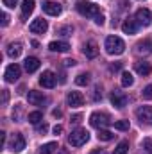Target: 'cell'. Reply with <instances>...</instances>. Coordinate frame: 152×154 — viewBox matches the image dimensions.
Masks as SVG:
<instances>
[{"instance_id": "obj_1", "label": "cell", "mask_w": 152, "mask_h": 154, "mask_svg": "<svg viewBox=\"0 0 152 154\" xmlns=\"http://www.w3.org/2000/svg\"><path fill=\"white\" fill-rule=\"evenodd\" d=\"M75 9H77L79 14H82V16H86V18H93V20L100 14V7L95 5V4H91V2H86V0L77 2Z\"/></svg>"}, {"instance_id": "obj_2", "label": "cell", "mask_w": 152, "mask_h": 154, "mask_svg": "<svg viewBox=\"0 0 152 154\" xmlns=\"http://www.w3.org/2000/svg\"><path fill=\"white\" fill-rule=\"evenodd\" d=\"M104 47H106V52L111 54V56H120V54H123V50H125L123 39L118 38V36H108Z\"/></svg>"}, {"instance_id": "obj_3", "label": "cell", "mask_w": 152, "mask_h": 154, "mask_svg": "<svg viewBox=\"0 0 152 154\" xmlns=\"http://www.w3.org/2000/svg\"><path fill=\"white\" fill-rule=\"evenodd\" d=\"M88 140H90V133H88L86 129H82V127L72 131L70 136H68V143H70L72 147H82Z\"/></svg>"}, {"instance_id": "obj_4", "label": "cell", "mask_w": 152, "mask_h": 154, "mask_svg": "<svg viewBox=\"0 0 152 154\" xmlns=\"http://www.w3.org/2000/svg\"><path fill=\"white\" fill-rule=\"evenodd\" d=\"M90 124H91V127L104 129L106 125L111 124V118H109L108 113H99V111H95V113H91V116H90Z\"/></svg>"}, {"instance_id": "obj_5", "label": "cell", "mask_w": 152, "mask_h": 154, "mask_svg": "<svg viewBox=\"0 0 152 154\" xmlns=\"http://www.w3.org/2000/svg\"><path fill=\"white\" fill-rule=\"evenodd\" d=\"M23 149H25V140H23V136H22L20 133L11 134V138H9V151H13V152H22Z\"/></svg>"}, {"instance_id": "obj_6", "label": "cell", "mask_w": 152, "mask_h": 154, "mask_svg": "<svg viewBox=\"0 0 152 154\" xmlns=\"http://www.w3.org/2000/svg\"><path fill=\"white\" fill-rule=\"evenodd\" d=\"M134 18H136V22H138V25H143V27H149L152 23V13L149 9H145V7H140V9L136 11Z\"/></svg>"}, {"instance_id": "obj_7", "label": "cell", "mask_w": 152, "mask_h": 154, "mask_svg": "<svg viewBox=\"0 0 152 154\" xmlns=\"http://www.w3.org/2000/svg\"><path fill=\"white\" fill-rule=\"evenodd\" d=\"M111 104H113L114 108H118V109L125 108L127 106V95L123 91H120V90H114L113 93H111Z\"/></svg>"}, {"instance_id": "obj_8", "label": "cell", "mask_w": 152, "mask_h": 154, "mask_svg": "<svg viewBox=\"0 0 152 154\" xmlns=\"http://www.w3.org/2000/svg\"><path fill=\"white\" fill-rule=\"evenodd\" d=\"M136 116L140 118V122L152 125V106H140L136 109Z\"/></svg>"}, {"instance_id": "obj_9", "label": "cell", "mask_w": 152, "mask_h": 154, "mask_svg": "<svg viewBox=\"0 0 152 154\" xmlns=\"http://www.w3.org/2000/svg\"><path fill=\"white\" fill-rule=\"evenodd\" d=\"M20 74H22V68H20L16 63H13V65H9V66L5 68L4 77H5V81H7V82H14V81H18Z\"/></svg>"}, {"instance_id": "obj_10", "label": "cell", "mask_w": 152, "mask_h": 154, "mask_svg": "<svg viewBox=\"0 0 152 154\" xmlns=\"http://www.w3.org/2000/svg\"><path fill=\"white\" fill-rule=\"evenodd\" d=\"M43 11H45L47 14H50V16H59L61 11H63V7H61V4H57V2L47 0V2H43Z\"/></svg>"}, {"instance_id": "obj_11", "label": "cell", "mask_w": 152, "mask_h": 154, "mask_svg": "<svg viewBox=\"0 0 152 154\" xmlns=\"http://www.w3.org/2000/svg\"><path fill=\"white\" fill-rule=\"evenodd\" d=\"M29 29H31V32H34V34H43V32H47L48 23H47V20H43V18H36V20H32V23L29 25Z\"/></svg>"}, {"instance_id": "obj_12", "label": "cell", "mask_w": 152, "mask_h": 154, "mask_svg": "<svg viewBox=\"0 0 152 154\" xmlns=\"http://www.w3.org/2000/svg\"><path fill=\"white\" fill-rule=\"evenodd\" d=\"M39 84L43 86V88H54L56 86V75H54V72H50V70H45L41 77H39Z\"/></svg>"}, {"instance_id": "obj_13", "label": "cell", "mask_w": 152, "mask_h": 154, "mask_svg": "<svg viewBox=\"0 0 152 154\" xmlns=\"http://www.w3.org/2000/svg\"><path fill=\"white\" fill-rule=\"evenodd\" d=\"M66 102H68V106H72V108H79V106L84 104V97H82L81 91H70V93L66 95Z\"/></svg>"}, {"instance_id": "obj_14", "label": "cell", "mask_w": 152, "mask_h": 154, "mask_svg": "<svg viewBox=\"0 0 152 154\" xmlns=\"http://www.w3.org/2000/svg\"><path fill=\"white\" fill-rule=\"evenodd\" d=\"M122 31H123L125 34H136V31H138V22H136V18H127V20H123Z\"/></svg>"}, {"instance_id": "obj_15", "label": "cell", "mask_w": 152, "mask_h": 154, "mask_svg": "<svg viewBox=\"0 0 152 154\" xmlns=\"http://www.w3.org/2000/svg\"><path fill=\"white\" fill-rule=\"evenodd\" d=\"M22 50H23V45H22L20 41H14V43H9V45H7V56H9L11 59L20 57Z\"/></svg>"}, {"instance_id": "obj_16", "label": "cell", "mask_w": 152, "mask_h": 154, "mask_svg": "<svg viewBox=\"0 0 152 154\" xmlns=\"http://www.w3.org/2000/svg\"><path fill=\"white\" fill-rule=\"evenodd\" d=\"M27 100H29V104H32V106H39V104L45 102V95H43L41 91L31 90V91L27 93Z\"/></svg>"}, {"instance_id": "obj_17", "label": "cell", "mask_w": 152, "mask_h": 154, "mask_svg": "<svg viewBox=\"0 0 152 154\" xmlns=\"http://www.w3.org/2000/svg\"><path fill=\"white\" fill-rule=\"evenodd\" d=\"M82 52H84V56H86L88 59H93V57H97V54H99V47H97L95 41H88V43L84 45Z\"/></svg>"}, {"instance_id": "obj_18", "label": "cell", "mask_w": 152, "mask_h": 154, "mask_svg": "<svg viewBox=\"0 0 152 154\" xmlns=\"http://www.w3.org/2000/svg\"><path fill=\"white\" fill-rule=\"evenodd\" d=\"M150 52H152V39H143V41H140V43L136 45V54L147 56V54H150Z\"/></svg>"}, {"instance_id": "obj_19", "label": "cell", "mask_w": 152, "mask_h": 154, "mask_svg": "<svg viewBox=\"0 0 152 154\" xmlns=\"http://www.w3.org/2000/svg\"><path fill=\"white\" fill-rule=\"evenodd\" d=\"M134 70L140 75H149L152 72V66H150V63H147V61H138V63H134Z\"/></svg>"}, {"instance_id": "obj_20", "label": "cell", "mask_w": 152, "mask_h": 154, "mask_svg": "<svg viewBox=\"0 0 152 154\" xmlns=\"http://www.w3.org/2000/svg\"><path fill=\"white\" fill-rule=\"evenodd\" d=\"M48 48H50L52 52H68V50H70V45H68L66 41H52V43L48 45Z\"/></svg>"}, {"instance_id": "obj_21", "label": "cell", "mask_w": 152, "mask_h": 154, "mask_svg": "<svg viewBox=\"0 0 152 154\" xmlns=\"http://www.w3.org/2000/svg\"><path fill=\"white\" fill-rule=\"evenodd\" d=\"M23 66H25V70H27L29 74H32V72H36L39 68V59L38 57H27Z\"/></svg>"}, {"instance_id": "obj_22", "label": "cell", "mask_w": 152, "mask_h": 154, "mask_svg": "<svg viewBox=\"0 0 152 154\" xmlns=\"http://www.w3.org/2000/svg\"><path fill=\"white\" fill-rule=\"evenodd\" d=\"M56 149H57V143L56 142H48V143L39 147V154H52Z\"/></svg>"}, {"instance_id": "obj_23", "label": "cell", "mask_w": 152, "mask_h": 154, "mask_svg": "<svg viewBox=\"0 0 152 154\" xmlns=\"http://www.w3.org/2000/svg\"><path fill=\"white\" fill-rule=\"evenodd\" d=\"M134 84V77L131 72H122V86H125V88H129V86H132Z\"/></svg>"}, {"instance_id": "obj_24", "label": "cell", "mask_w": 152, "mask_h": 154, "mask_svg": "<svg viewBox=\"0 0 152 154\" xmlns=\"http://www.w3.org/2000/svg\"><path fill=\"white\" fill-rule=\"evenodd\" d=\"M34 11V0H23L22 2V13L27 16V14H31Z\"/></svg>"}, {"instance_id": "obj_25", "label": "cell", "mask_w": 152, "mask_h": 154, "mask_svg": "<svg viewBox=\"0 0 152 154\" xmlns=\"http://www.w3.org/2000/svg\"><path fill=\"white\" fill-rule=\"evenodd\" d=\"M129 152V142H120L116 147H114V151H113V154H127Z\"/></svg>"}, {"instance_id": "obj_26", "label": "cell", "mask_w": 152, "mask_h": 154, "mask_svg": "<svg viewBox=\"0 0 152 154\" xmlns=\"http://www.w3.org/2000/svg\"><path fill=\"white\" fill-rule=\"evenodd\" d=\"M97 138H99L100 142H109V140H113V133H111V131H106V129H99Z\"/></svg>"}, {"instance_id": "obj_27", "label": "cell", "mask_w": 152, "mask_h": 154, "mask_svg": "<svg viewBox=\"0 0 152 154\" xmlns=\"http://www.w3.org/2000/svg\"><path fill=\"white\" fill-rule=\"evenodd\" d=\"M27 118H29V122H31V124L38 125L39 122L43 120V115H41L39 111H32V113H29V116H27Z\"/></svg>"}, {"instance_id": "obj_28", "label": "cell", "mask_w": 152, "mask_h": 154, "mask_svg": "<svg viewBox=\"0 0 152 154\" xmlns=\"http://www.w3.org/2000/svg\"><path fill=\"white\" fill-rule=\"evenodd\" d=\"M88 82H90V74H79L75 77V84L79 86H86Z\"/></svg>"}, {"instance_id": "obj_29", "label": "cell", "mask_w": 152, "mask_h": 154, "mask_svg": "<svg viewBox=\"0 0 152 154\" xmlns=\"http://www.w3.org/2000/svg\"><path fill=\"white\" fill-rule=\"evenodd\" d=\"M114 129H118V131H127V129H129V120H118V122H114Z\"/></svg>"}, {"instance_id": "obj_30", "label": "cell", "mask_w": 152, "mask_h": 154, "mask_svg": "<svg viewBox=\"0 0 152 154\" xmlns=\"http://www.w3.org/2000/svg\"><path fill=\"white\" fill-rule=\"evenodd\" d=\"M141 97H143L145 100H152V84H149V86H145V88H143Z\"/></svg>"}, {"instance_id": "obj_31", "label": "cell", "mask_w": 152, "mask_h": 154, "mask_svg": "<svg viewBox=\"0 0 152 154\" xmlns=\"http://www.w3.org/2000/svg\"><path fill=\"white\" fill-rule=\"evenodd\" d=\"M143 149H145L149 154H152V140H149V138L143 140Z\"/></svg>"}, {"instance_id": "obj_32", "label": "cell", "mask_w": 152, "mask_h": 154, "mask_svg": "<svg viewBox=\"0 0 152 154\" xmlns=\"http://www.w3.org/2000/svg\"><path fill=\"white\" fill-rule=\"evenodd\" d=\"M20 115H22V106L18 104V106H16V111L13 109V118H14V122H20Z\"/></svg>"}, {"instance_id": "obj_33", "label": "cell", "mask_w": 152, "mask_h": 154, "mask_svg": "<svg viewBox=\"0 0 152 154\" xmlns=\"http://www.w3.org/2000/svg\"><path fill=\"white\" fill-rule=\"evenodd\" d=\"M72 27H63V29H59V34H63V36H70L72 34Z\"/></svg>"}, {"instance_id": "obj_34", "label": "cell", "mask_w": 152, "mask_h": 154, "mask_svg": "<svg viewBox=\"0 0 152 154\" xmlns=\"http://www.w3.org/2000/svg\"><path fill=\"white\" fill-rule=\"evenodd\" d=\"M99 99H102V91H100V86H97V88H95V93H93V100H99Z\"/></svg>"}, {"instance_id": "obj_35", "label": "cell", "mask_w": 152, "mask_h": 154, "mask_svg": "<svg viewBox=\"0 0 152 154\" xmlns=\"http://www.w3.org/2000/svg\"><path fill=\"white\" fill-rule=\"evenodd\" d=\"M4 2V5H7V7H14V5H18V0H2Z\"/></svg>"}, {"instance_id": "obj_36", "label": "cell", "mask_w": 152, "mask_h": 154, "mask_svg": "<svg viewBox=\"0 0 152 154\" xmlns=\"http://www.w3.org/2000/svg\"><path fill=\"white\" fill-rule=\"evenodd\" d=\"M104 20H106V18H104V14L100 13V14L95 18V23H97V25H104Z\"/></svg>"}, {"instance_id": "obj_37", "label": "cell", "mask_w": 152, "mask_h": 154, "mask_svg": "<svg viewBox=\"0 0 152 154\" xmlns=\"http://www.w3.org/2000/svg\"><path fill=\"white\" fill-rule=\"evenodd\" d=\"M9 23V16H7V13H2V27H5Z\"/></svg>"}, {"instance_id": "obj_38", "label": "cell", "mask_w": 152, "mask_h": 154, "mask_svg": "<svg viewBox=\"0 0 152 154\" xmlns=\"http://www.w3.org/2000/svg\"><path fill=\"white\" fill-rule=\"evenodd\" d=\"M36 131H38V133H47V131H48V125H47V124L38 125V127H36Z\"/></svg>"}, {"instance_id": "obj_39", "label": "cell", "mask_w": 152, "mask_h": 154, "mask_svg": "<svg viewBox=\"0 0 152 154\" xmlns=\"http://www.w3.org/2000/svg\"><path fill=\"white\" fill-rule=\"evenodd\" d=\"M81 120H82V115H79V113H77V115H74V116H72V122H74V124H79Z\"/></svg>"}, {"instance_id": "obj_40", "label": "cell", "mask_w": 152, "mask_h": 154, "mask_svg": "<svg viewBox=\"0 0 152 154\" xmlns=\"http://www.w3.org/2000/svg\"><path fill=\"white\" fill-rule=\"evenodd\" d=\"M65 65H66V66L70 68V66H75L77 63H75V61H74V59H66V61H65Z\"/></svg>"}, {"instance_id": "obj_41", "label": "cell", "mask_w": 152, "mask_h": 154, "mask_svg": "<svg viewBox=\"0 0 152 154\" xmlns=\"http://www.w3.org/2000/svg\"><path fill=\"white\" fill-rule=\"evenodd\" d=\"M61 133H63V127L61 125H56L54 127V134H61Z\"/></svg>"}, {"instance_id": "obj_42", "label": "cell", "mask_w": 152, "mask_h": 154, "mask_svg": "<svg viewBox=\"0 0 152 154\" xmlns=\"http://www.w3.org/2000/svg\"><path fill=\"white\" fill-rule=\"evenodd\" d=\"M2 95H4V97H2V100H4V102H7V97H9L7 90H2Z\"/></svg>"}, {"instance_id": "obj_43", "label": "cell", "mask_w": 152, "mask_h": 154, "mask_svg": "<svg viewBox=\"0 0 152 154\" xmlns=\"http://www.w3.org/2000/svg\"><path fill=\"white\" fill-rule=\"evenodd\" d=\"M4 142H5V133L2 131V133H0V147L4 145Z\"/></svg>"}, {"instance_id": "obj_44", "label": "cell", "mask_w": 152, "mask_h": 154, "mask_svg": "<svg viewBox=\"0 0 152 154\" xmlns=\"http://www.w3.org/2000/svg\"><path fill=\"white\" fill-rule=\"evenodd\" d=\"M120 68H122V65H120V63H116V65H111V70H120Z\"/></svg>"}, {"instance_id": "obj_45", "label": "cell", "mask_w": 152, "mask_h": 154, "mask_svg": "<svg viewBox=\"0 0 152 154\" xmlns=\"http://www.w3.org/2000/svg\"><path fill=\"white\" fill-rule=\"evenodd\" d=\"M54 116H61V111L59 109H54Z\"/></svg>"}, {"instance_id": "obj_46", "label": "cell", "mask_w": 152, "mask_h": 154, "mask_svg": "<svg viewBox=\"0 0 152 154\" xmlns=\"http://www.w3.org/2000/svg\"><path fill=\"white\" fill-rule=\"evenodd\" d=\"M91 154H106L104 151H97V152H91Z\"/></svg>"}]
</instances>
